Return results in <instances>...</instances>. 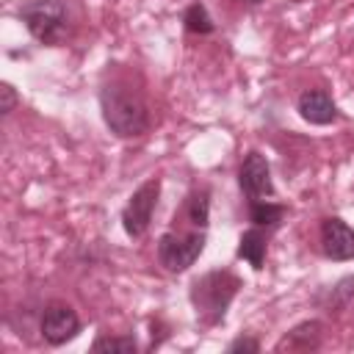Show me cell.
Segmentation results:
<instances>
[{
    "label": "cell",
    "mask_w": 354,
    "mask_h": 354,
    "mask_svg": "<svg viewBox=\"0 0 354 354\" xmlns=\"http://www.w3.org/2000/svg\"><path fill=\"white\" fill-rule=\"evenodd\" d=\"M100 111L105 119V127L116 138H138L149 130V111L130 83L111 80L100 88Z\"/></svg>",
    "instance_id": "obj_1"
},
{
    "label": "cell",
    "mask_w": 354,
    "mask_h": 354,
    "mask_svg": "<svg viewBox=\"0 0 354 354\" xmlns=\"http://www.w3.org/2000/svg\"><path fill=\"white\" fill-rule=\"evenodd\" d=\"M238 288H241V279L227 268H213V271L196 277L191 282V290H188V299L194 304L196 318L205 326L221 324L232 299H235V293H238Z\"/></svg>",
    "instance_id": "obj_2"
},
{
    "label": "cell",
    "mask_w": 354,
    "mask_h": 354,
    "mask_svg": "<svg viewBox=\"0 0 354 354\" xmlns=\"http://www.w3.org/2000/svg\"><path fill=\"white\" fill-rule=\"evenodd\" d=\"M19 19L47 47H58L69 36V8L64 0H28L19 6Z\"/></svg>",
    "instance_id": "obj_3"
},
{
    "label": "cell",
    "mask_w": 354,
    "mask_h": 354,
    "mask_svg": "<svg viewBox=\"0 0 354 354\" xmlns=\"http://www.w3.org/2000/svg\"><path fill=\"white\" fill-rule=\"evenodd\" d=\"M205 243H207L205 230L163 232L160 241H158V260L169 274H183L196 263V257L202 254Z\"/></svg>",
    "instance_id": "obj_4"
},
{
    "label": "cell",
    "mask_w": 354,
    "mask_h": 354,
    "mask_svg": "<svg viewBox=\"0 0 354 354\" xmlns=\"http://www.w3.org/2000/svg\"><path fill=\"white\" fill-rule=\"evenodd\" d=\"M158 196H160V180L158 177H149L147 183H141L130 194V199L122 210V227L130 238H141L149 230L152 213L158 207Z\"/></svg>",
    "instance_id": "obj_5"
},
{
    "label": "cell",
    "mask_w": 354,
    "mask_h": 354,
    "mask_svg": "<svg viewBox=\"0 0 354 354\" xmlns=\"http://www.w3.org/2000/svg\"><path fill=\"white\" fill-rule=\"evenodd\" d=\"M39 332H41L44 343H50V346H64V343H69L72 337H77V332H80V318H77V313H75L69 304H64V301H50V304L41 310Z\"/></svg>",
    "instance_id": "obj_6"
},
{
    "label": "cell",
    "mask_w": 354,
    "mask_h": 354,
    "mask_svg": "<svg viewBox=\"0 0 354 354\" xmlns=\"http://www.w3.org/2000/svg\"><path fill=\"white\" fill-rule=\"evenodd\" d=\"M238 185L249 199H268L274 196V180H271V166L266 155L260 152H246L238 169Z\"/></svg>",
    "instance_id": "obj_7"
},
{
    "label": "cell",
    "mask_w": 354,
    "mask_h": 354,
    "mask_svg": "<svg viewBox=\"0 0 354 354\" xmlns=\"http://www.w3.org/2000/svg\"><path fill=\"white\" fill-rule=\"evenodd\" d=\"M321 249L329 260H351L354 257V230L337 216L324 218L321 221Z\"/></svg>",
    "instance_id": "obj_8"
},
{
    "label": "cell",
    "mask_w": 354,
    "mask_h": 354,
    "mask_svg": "<svg viewBox=\"0 0 354 354\" xmlns=\"http://www.w3.org/2000/svg\"><path fill=\"white\" fill-rule=\"evenodd\" d=\"M296 111H299V116L304 122L321 124V127L337 122V116H340L335 100L324 88H307V91H301L299 100H296Z\"/></svg>",
    "instance_id": "obj_9"
},
{
    "label": "cell",
    "mask_w": 354,
    "mask_h": 354,
    "mask_svg": "<svg viewBox=\"0 0 354 354\" xmlns=\"http://www.w3.org/2000/svg\"><path fill=\"white\" fill-rule=\"evenodd\" d=\"M321 337H324V324L321 321H315V318L301 321L279 337L274 351H315L321 346Z\"/></svg>",
    "instance_id": "obj_10"
},
{
    "label": "cell",
    "mask_w": 354,
    "mask_h": 354,
    "mask_svg": "<svg viewBox=\"0 0 354 354\" xmlns=\"http://www.w3.org/2000/svg\"><path fill=\"white\" fill-rule=\"evenodd\" d=\"M266 252H268V241H266L263 227H252V230H246V232L238 238V257L246 260L254 271L263 268V263H266Z\"/></svg>",
    "instance_id": "obj_11"
},
{
    "label": "cell",
    "mask_w": 354,
    "mask_h": 354,
    "mask_svg": "<svg viewBox=\"0 0 354 354\" xmlns=\"http://www.w3.org/2000/svg\"><path fill=\"white\" fill-rule=\"evenodd\" d=\"M185 218H188V224L194 230H207V221H210V191L207 188H199V191L188 194Z\"/></svg>",
    "instance_id": "obj_12"
},
{
    "label": "cell",
    "mask_w": 354,
    "mask_h": 354,
    "mask_svg": "<svg viewBox=\"0 0 354 354\" xmlns=\"http://www.w3.org/2000/svg\"><path fill=\"white\" fill-rule=\"evenodd\" d=\"M285 218V205H277L271 199H252L249 202V221L254 227H277Z\"/></svg>",
    "instance_id": "obj_13"
},
{
    "label": "cell",
    "mask_w": 354,
    "mask_h": 354,
    "mask_svg": "<svg viewBox=\"0 0 354 354\" xmlns=\"http://www.w3.org/2000/svg\"><path fill=\"white\" fill-rule=\"evenodd\" d=\"M183 25H185L188 33H196V36H207V33L216 30V22H213V17L207 14V8H205L202 3H191V6L185 8Z\"/></svg>",
    "instance_id": "obj_14"
},
{
    "label": "cell",
    "mask_w": 354,
    "mask_h": 354,
    "mask_svg": "<svg viewBox=\"0 0 354 354\" xmlns=\"http://www.w3.org/2000/svg\"><path fill=\"white\" fill-rule=\"evenodd\" d=\"M91 351H113V354H136L138 351V343H136V337H130V335H122V337H111V335H102V337H97L94 343H91Z\"/></svg>",
    "instance_id": "obj_15"
},
{
    "label": "cell",
    "mask_w": 354,
    "mask_h": 354,
    "mask_svg": "<svg viewBox=\"0 0 354 354\" xmlns=\"http://www.w3.org/2000/svg\"><path fill=\"white\" fill-rule=\"evenodd\" d=\"M227 351H230V354H257V351H260V343H257L254 337H249V335H241V337H235V340L227 346Z\"/></svg>",
    "instance_id": "obj_16"
},
{
    "label": "cell",
    "mask_w": 354,
    "mask_h": 354,
    "mask_svg": "<svg viewBox=\"0 0 354 354\" xmlns=\"http://www.w3.org/2000/svg\"><path fill=\"white\" fill-rule=\"evenodd\" d=\"M17 102H19V100H17L14 86H11V83H3V86H0V113L8 116V113L17 108Z\"/></svg>",
    "instance_id": "obj_17"
},
{
    "label": "cell",
    "mask_w": 354,
    "mask_h": 354,
    "mask_svg": "<svg viewBox=\"0 0 354 354\" xmlns=\"http://www.w3.org/2000/svg\"><path fill=\"white\" fill-rule=\"evenodd\" d=\"M249 3H263V0H249Z\"/></svg>",
    "instance_id": "obj_18"
}]
</instances>
